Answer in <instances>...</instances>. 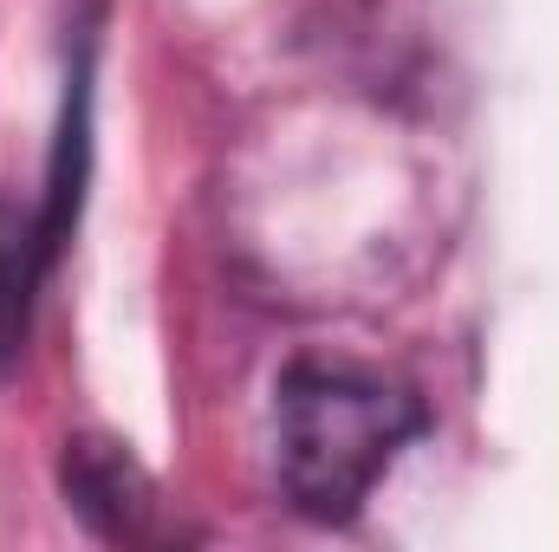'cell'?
I'll return each instance as SVG.
<instances>
[{
	"label": "cell",
	"mask_w": 559,
	"mask_h": 552,
	"mask_svg": "<svg viewBox=\"0 0 559 552\" xmlns=\"http://www.w3.org/2000/svg\"><path fill=\"white\" fill-rule=\"evenodd\" d=\"M417 429L411 391L384 384L358 364L306 358L286 371L274 404L280 435V488L312 520H345L378 488V475L397 461V448Z\"/></svg>",
	"instance_id": "obj_1"
}]
</instances>
